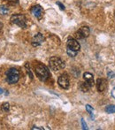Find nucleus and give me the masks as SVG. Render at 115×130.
Returning <instances> with one entry per match:
<instances>
[{
    "mask_svg": "<svg viewBox=\"0 0 115 130\" xmlns=\"http://www.w3.org/2000/svg\"><path fill=\"white\" fill-rule=\"evenodd\" d=\"M90 88L91 87L86 82H81V83H80V89H81V91H83V92H88V91L90 89Z\"/></svg>",
    "mask_w": 115,
    "mask_h": 130,
    "instance_id": "obj_12",
    "label": "nucleus"
},
{
    "mask_svg": "<svg viewBox=\"0 0 115 130\" xmlns=\"http://www.w3.org/2000/svg\"><path fill=\"white\" fill-rule=\"evenodd\" d=\"M9 12V8L6 5H0V15H5Z\"/></svg>",
    "mask_w": 115,
    "mask_h": 130,
    "instance_id": "obj_13",
    "label": "nucleus"
},
{
    "mask_svg": "<svg viewBox=\"0 0 115 130\" xmlns=\"http://www.w3.org/2000/svg\"><path fill=\"white\" fill-rule=\"evenodd\" d=\"M50 68L53 71H59L65 68V64L63 60L58 57H52L49 60Z\"/></svg>",
    "mask_w": 115,
    "mask_h": 130,
    "instance_id": "obj_2",
    "label": "nucleus"
},
{
    "mask_svg": "<svg viewBox=\"0 0 115 130\" xmlns=\"http://www.w3.org/2000/svg\"><path fill=\"white\" fill-rule=\"evenodd\" d=\"M83 79H84V80L90 86V87H93V86L95 85L94 76H93V74H90V73H84V74H83Z\"/></svg>",
    "mask_w": 115,
    "mask_h": 130,
    "instance_id": "obj_11",
    "label": "nucleus"
},
{
    "mask_svg": "<svg viewBox=\"0 0 115 130\" xmlns=\"http://www.w3.org/2000/svg\"><path fill=\"white\" fill-rule=\"evenodd\" d=\"M35 72L38 79L42 82H46L51 75L48 67L42 63H38L35 66Z\"/></svg>",
    "mask_w": 115,
    "mask_h": 130,
    "instance_id": "obj_1",
    "label": "nucleus"
},
{
    "mask_svg": "<svg viewBox=\"0 0 115 130\" xmlns=\"http://www.w3.org/2000/svg\"><path fill=\"white\" fill-rule=\"evenodd\" d=\"M35 129H36V130H42V129H43V127H32V130H35Z\"/></svg>",
    "mask_w": 115,
    "mask_h": 130,
    "instance_id": "obj_22",
    "label": "nucleus"
},
{
    "mask_svg": "<svg viewBox=\"0 0 115 130\" xmlns=\"http://www.w3.org/2000/svg\"><path fill=\"white\" fill-rule=\"evenodd\" d=\"M31 13H32L36 19L41 20L43 15V9L42 8V6H40L39 5H34V6L31 8Z\"/></svg>",
    "mask_w": 115,
    "mask_h": 130,
    "instance_id": "obj_8",
    "label": "nucleus"
},
{
    "mask_svg": "<svg viewBox=\"0 0 115 130\" xmlns=\"http://www.w3.org/2000/svg\"><path fill=\"white\" fill-rule=\"evenodd\" d=\"M44 42V36L41 33H37L32 39V45L34 47L40 46Z\"/></svg>",
    "mask_w": 115,
    "mask_h": 130,
    "instance_id": "obj_9",
    "label": "nucleus"
},
{
    "mask_svg": "<svg viewBox=\"0 0 115 130\" xmlns=\"http://www.w3.org/2000/svg\"><path fill=\"white\" fill-rule=\"evenodd\" d=\"M8 2H10L11 4H16V3H18V1L19 0H7Z\"/></svg>",
    "mask_w": 115,
    "mask_h": 130,
    "instance_id": "obj_20",
    "label": "nucleus"
},
{
    "mask_svg": "<svg viewBox=\"0 0 115 130\" xmlns=\"http://www.w3.org/2000/svg\"><path fill=\"white\" fill-rule=\"evenodd\" d=\"M58 83L62 89H69V87H70V80H69V76L67 75V74H61L58 79Z\"/></svg>",
    "mask_w": 115,
    "mask_h": 130,
    "instance_id": "obj_5",
    "label": "nucleus"
},
{
    "mask_svg": "<svg viewBox=\"0 0 115 130\" xmlns=\"http://www.w3.org/2000/svg\"><path fill=\"white\" fill-rule=\"evenodd\" d=\"M67 54H68V56L74 58V57H75L76 55H77L78 52H74V51H72V50H70V49H67Z\"/></svg>",
    "mask_w": 115,
    "mask_h": 130,
    "instance_id": "obj_16",
    "label": "nucleus"
},
{
    "mask_svg": "<svg viewBox=\"0 0 115 130\" xmlns=\"http://www.w3.org/2000/svg\"><path fill=\"white\" fill-rule=\"evenodd\" d=\"M89 33H90V30H89V27H81L75 32V37L77 39H84L89 36Z\"/></svg>",
    "mask_w": 115,
    "mask_h": 130,
    "instance_id": "obj_6",
    "label": "nucleus"
},
{
    "mask_svg": "<svg viewBox=\"0 0 115 130\" xmlns=\"http://www.w3.org/2000/svg\"><path fill=\"white\" fill-rule=\"evenodd\" d=\"M67 49H70V50L74 51V52H79L80 49H81V45L76 39L69 38L67 43Z\"/></svg>",
    "mask_w": 115,
    "mask_h": 130,
    "instance_id": "obj_7",
    "label": "nucleus"
},
{
    "mask_svg": "<svg viewBox=\"0 0 115 130\" xmlns=\"http://www.w3.org/2000/svg\"><path fill=\"white\" fill-rule=\"evenodd\" d=\"M86 110H87L88 112L89 113V115L92 117V119L94 118V116H93V111H94V109H93V108L91 107L89 104H87V105H86Z\"/></svg>",
    "mask_w": 115,
    "mask_h": 130,
    "instance_id": "obj_15",
    "label": "nucleus"
},
{
    "mask_svg": "<svg viewBox=\"0 0 115 130\" xmlns=\"http://www.w3.org/2000/svg\"><path fill=\"white\" fill-rule=\"evenodd\" d=\"M2 93H3V89H0V94H2Z\"/></svg>",
    "mask_w": 115,
    "mask_h": 130,
    "instance_id": "obj_24",
    "label": "nucleus"
},
{
    "mask_svg": "<svg viewBox=\"0 0 115 130\" xmlns=\"http://www.w3.org/2000/svg\"><path fill=\"white\" fill-rule=\"evenodd\" d=\"M105 111L107 113H115V105L110 104V105L105 107Z\"/></svg>",
    "mask_w": 115,
    "mask_h": 130,
    "instance_id": "obj_14",
    "label": "nucleus"
},
{
    "mask_svg": "<svg viewBox=\"0 0 115 130\" xmlns=\"http://www.w3.org/2000/svg\"><path fill=\"white\" fill-rule=\"evenodd\" d=\"M2 110H3L4 111H5V112H7V111H9V110H10V105H9L8 103H4L2 104Z\"/></svg>",
    "mask_w": 115,
    "mask_h": 130,
    "instance_id": "obj_17",
    "label": "nucleus"
},
{
    "mask_svg": "<svg viewBox=\"0 0 115 130\" xmlns=\"http://www.w3.org/2000/svg\"><path fill=\"white\" fill-rule=\"evenodd\" d=\"M20 80V72L16 68H10L6 72V80L9 84H15Z\"/></svg>",
    "mask_w": 115,
    "mask_h": 130,
    "instance_id": "obj_3",
    "label": "nucleus"
},
{
    "mask_svg": "<svg viewBox=\"0 0 115 130\" xmlns=\"http://www.w3.org/2000/svg\"><path fill=\"white\" fill-rule=\"evenodd\" d=\"M107 86H108V84H107V80L105 79L100 78L96 80V88H97L98 92L105 91L107 89Z\"/></svg>",
    "mask_w": 115,
    "mask_h": 130,
    "instance_id": "obj_10",
    "label": "nucleus"
},
{
    "mask_svg": "<svg viewBox=\"0 0 115 130\" xmlns=\"http://www.w3.org/2000/svg\"><path fill=\"white\" fill-rule=\"evenodd\" d=\"M112 96H113V98H115V87L112 89Z\"/></svg>",
    "mask_w": 115,
    "mask_h": 130,
    "instance_id": "obj_21",
    "label": "nucleus"
},
{
    "mask_svg": "<svg viewBox=\"0 0 115 130\" xmlns=\"http://www.w3.org/2000/svg\"><path fill=\"white\" fill-rule=\"evenodd\" d=\"M57 5H59V7H60V9H61V10H65V6H64L63 5H62L61 3H60V2H57Z\"/></svg>",
    "mask_w": 115,
    "mask_h": 130,
    "instance_id": "obj_19",
    "label": "nucleus"
},
{
    "mask_svg": "<svg viewBox=\"0 0 115 130\" xmlns=\"http://www.w3.org/2000/svg\"><path fill=\"white\" fill-rule=\"evenodd\" d=\"M3 23H1L0 22V33H1V31H2V29H3Z\"/></svg>",
    "mask_w": 115,
    "mask_h": 130,
    "instance_id": "obj_23",
    "label": "nucleus"
},
{
    "mask_svg": "<svg viewBox=\"0 0 115 130\" xmlns=\"http://www.w3.org/2000/svg\"><path fill=\"white\" fill-rule=\"evenodd\" d=\"M81 125H83V129H88V127H87V124L84 122V120H81Z\"/></svg>",
    "mask_w": 115,
    "mask_h": 130,
    "instance_id": "obj_18",
    "label": "nucleus"
},
{
    "mask_svg": "<svg viewBox=\"0 0 115 130\" xmlns=\"http://www.w3.org/2000/svg\"><path fill=\"white\" fill-rule=\"evenodd\" d=\"M11 22L12 24H15L21 28L27 27V19L23 14H13L11 17Z\"/></svg>",
    "mask_w": 115,
    "mask_h": 130,
    "instance_id": "obj_4",
    "label": "nucleus"
}]
</instances>
